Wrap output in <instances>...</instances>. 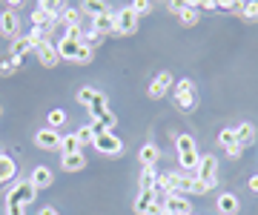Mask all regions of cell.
<instances>
[{
	"mask_svg": "<svg viewBox=\"0 0 258 215\" xmlns=\"http://www.w3.org/2000/svg\"><path fill=\"white\" fill-rule=\"evenodd\" d=\"M161 187L166 192H175V195H204L207 192L198 178L184 175V172H166V175H161Z\"/></svg>",
	"mask_w": 258,
	"mask_h": 215,
	"instance_id": "1",
	"label": "cell"
},
{
	"mask_svg": "<svg viewBox=\"0 0 258 215\" xmlns=\"http://www.w3.org/2000/svg\"><path fill=\"white\" fill-rule=\"evenodd\" d=\"M57 57L69 60V63H89L92 60V49L86 46L83 40H60L57 43Z\"/></svg>",
	"mask_w": 258,
	"mask_h": 215,
	"instance_id": "2",
	"label": "cell"
},
{
	"mask_svg": "<svg viewBox=\"0 0 258 215\" xmlns=\"http://www.w3.org/2000/svg\"><path fill=\"white\" fill-rule=\"evenodd\" d=\"M175 150H178V161L184 169H198V147H195L192 135H178L175 138Z\"/></svg>",
	"mask_w": 258,
	"mask_h": 215,
	"instance_id": "3",
	"label": "cell"
},
{
	"mask_svg": "<svg viewBox=\"0 0 258 215\" xmlns=\"http://www.w3.org/2000/svg\"><path fill=\"white\" fill-rule=\"evenodd\" d=\"M132 209L135 215H164V201H158L155 189H141Z\"/></svg>",
	"mask_w": 258,
	"mask_h": 215,
	"instance_id": "4",
	"label": "cell"
},
{
	"mask_svg": "<svg viewBox=\"0 0 258 215\" xmlns=\"http://www.w3.org/2000/svg\"><path fill=\"white\" fill-rule=\"evenodd\" d=\"M195 178L204 184V189H212L218 184V161H215V155H201V158H198Z\"/></svg>",
	"mask_w": 258,
	"mask_h": 215,
	"instance_id": "5",
	"label": "cell"
},
{
	"mask_svg": "<svg viewBox=\"0 0 258 215\" xmlns=\"http://www.w3.org/2000/svg\"><path fill=\"white\" fill-rule=\"evenodd\" d=\"M175 103L181 112H192L195 103H198V92H195V86L189 78H184V81H178L175 86Z\"/></svg>",
	"mask_w": 258,
	"mask_h": 215,
	"instance_id": "6",
	"label": "cell"
},
{
	"mask_svg": "<svg viewBox=\"0 0 258 215\" xmlns=\"http://www.w3.org/2000/svg\"><path fill=\"white\" fill-rule=\"evenodd\" d=\"M92 144L101 155H109V158H118L120 152H123V140H120L115 132H101V135H95Z\"/></svg>",
	"mask_w": 258,
	"mask_h": 215,
	"instance_id": "7",
	"label": "cell"
},
{
	"mask_svg": "<svg viewBox=\"0 0 258 215\" xmlns=\"http://www.w3.org/2000/svg\"><path fill=\"white\" fill-rule=\"evenodd\" d=\"M169 12L178 15V20L184 23V26H195L198 18H201V9H198V3H169Z\"/></svg>",
	"mask_w": 258,
	"mask_h": 215,
	"instance_id": "8",
	"label": "cell"
},
{
	"mask_svg": "<svg viewBox=\"0 0 258 215\" xmlns=\"http://www.w3.org/2000/svg\"><path fill=\"white\" fill-rule=\"evenodd\" d=\"M37 189L32 187V181H20V184H15V189H9V195H6V201H15V204L20 206H29L32 201H35Z\"/></svg>",
	"mask_w": 258,
	"mask_h": 215,
	"instance_id": "9",
	"label": "cell"
},
{
	"mask_svg": "<svg viewBox=\"0 0 258 215\" xmlns=\"http://www.w3.org/2000/svg\"><path fill=\"white\" fill-rule=\"evenodd\" d=\"M35 55H37V60L46 66V69H52V66L60 63V57H57V43H55V40H40V43L35 46Z\"/></svg>",
	"mask_w": 258,
	"mask_h": 215,
	"instance_id": "10",
	"label": "cell"
},
{
	"mask_svg": "<svg viewBox=\"0 0 258 215\" xmlns=\"http://www.w3.org/2000/svg\"><path fill=\"white\" fill-rule=\"evenodd\" d=\"M135 29H138V15L129 9V6L115 15V32H118V35H132Z\"/></svg>",
	"mask_w": 258,
	"mask_h": 215,
	"instance_id": "11",
	"label": "cell"
},
{
	"mask_svg": "<svg viewBox=\"0 0 258 215\" xmlns=\"http://www.w3.org/2000/svg\"><path fill=\"white\" fill-rule=\"evenodd\" d=\"M164 212H169V215H192V204H189L184 195L169 192L166 201H164Z\"/></svg>",
	"mask_w": 258,
	"mask_h": 215,
	"instance_id": "12",
	"label": "cell"
},
{
	"mask_svg": "<svg viewBox=\"0 0 258 215\" xmlns=\"http://www.w3.org/2000/svg\"><path fill=\"white\" fill-rule=\"evenodd\" d=\"M18 32H20V18H18V12H3L0 15V35L3 38H15L18 40Z\"/></svg>",
	"mask_w": 258,
	"mask_h": 215,
	"instance_id": "13",
	"label": "cell"
},
{
	"mask_svg": "<svg viewBox=\"0 0 258 215\" xmlns=\"http://www.w3.org/2000/svg\"><path fill=\"white\" fill-rule=\"evenodd\" d=\"M60 140H63V135L57 129H40L35 135V144L40 150H60Z\"/></svg>",
	"mask_w": 258,
	"mask_h": 215,
	"instance_id": "14",
	"label": "cell"
},
{
	"mask_svg": "<svg viewBox=\"0 0 258 215\" xmlns=\"http://www.w3.org/2000/svg\"><path fill=\"white\" fill-rule=\"evenodd\" d=\"M169 86H172V75H169V72H158L155 81L149 84L147 95L149 98H164V95L169 92Z\"/></svg>",
	"mask_w": 258,
	"mask_h": 215,
	"instance_id": "15",
	"label": "cell"
},
{
	"mask_svg": "<svg viewBox=\"0 0 258 215\" xmlns=\"http://www.w3.org/2000/svg\"><path fill=\"white\" fill-rule=\"evenodd\" d=\"M92 32H98L101 38L112 35V32H115V15L106 12V15H101V18H92Z\"/></svg>",
	"mask_w": 258,
	"mask_h": 215,
	"instance_id": "16",
	"label": "cell"
},
{
	"mask_svg": "<svg viewBox=\"0 0 258 215\" xmlns=\"http://www.w3.org/2000/svg\"><path fill=\"white\" fill-rule=\"evenodd\" d=\"M29 181H32V187H35V189H46V187H52V181H55V178H52V169H49V167H35Z\"/></svg>",
	"mask_w": 258,
	"mask_h": 215,
	"instance_id": "17",
	"label": "cell"
},
{
	"mask_svg": "<svg viewBox=\"0 0 258 215\" xmlns=\"http://www.w3.org/2000/svg\"><path fill=\"white\" fill-rule=\"evenodd\" d=\"M52 23H55V18H52V15H49V12L43 9V3H37L35 12H32V26L40 29V32H46V29L52 26Z\"/></svg>",
	"mask_w": 258,
	"mask_h": 215,
	"instance_id": "18",
	"label": "cell"
},
{
	"mask_svg": "<svg viewBox=\"0 0 258 215\" xmlns=\"http://www.w3.org/2000/svg\"><path fill=\"white\" fill-rule=\"evenodd\" d=\"M215 204H218V212L221 215H235L238 212V198L232 195V192H221Z\"/></svg>",
	"mask_w": 258,
	"mask_h": 215,
	"instance_id": "19",
	"label": "cell"
},
{
	"mask_svg": "<svg viewBox=\"0 0 258 215\" xmlns=\"http://www.w3.org/2000/svg\"><path fill=\"white\" fill-rule=\"evenodd\" d=\"M15 175H18V164H15L9 155H0V187H3L6 181H12Z\"/></svg>",
	"mask_w": 258,
	"mask_h": 215,
	"instance_id": "20",
	"label": "cell"
},
{
	"mask_svg": "<svg viewBox=\"0 0 258 215\" xmlns=\"http://www.w3.org/2000/svg\"><path fill=\"white\" fill-rule=\"evenodd\" d=\"M60 167L66 172H78V169L86 167V158H83V152H78V155H60Z\"/></svg>",
	"mask_w": 258,
	"mask_h": 215,
	"instance_id": "21",
	"label": "cell"
},
{
	"mask_svg": "<svg viewBox=\"0 0 258 215\" xmlns=\"http://www.w3.org/2000/svg\"><path fill=\"white\" fill-rule=\"evenodd\" d=\"M235 138H238V147H249L252 140H255V129H252V123H241L238 129H235Z\"/></svg>",
	"mask_w": 258,
	"mask_h": 215,
	"instance_id": "22",
	"label": "cell"
},
{
	"mask_svg": "<svg viewBox=\"0 0 258 215\" xmlns=\"http://www.w3.org/2000/svg\"><path fill=\"white\" fill-rule=\"evenodd\" d=\"M78 152H83L78 135H63V140H60V155H78Z\"/></svg>",
	"mask_w": 258,
	"mask_h": 215,
	"instance_id": "23",
	"label": "cell"
},
{
	"mask_svg": "<svg viewBox=\"0 0 258 215\" xmlns=\"http://www.w3.org/2000/svg\"><path fill=\"white\" fill-rule=\"evenodd\" d=\"M158 158H161V152H158L155 144H144V147H141V164H144V167H155Z\"/></svg>",
	"mask_w": 258,
	"mask_h": 215,
	"instance_id": "24",
	"label": "cell"
},
{
	"mask_svg": "<svg viewBox=\"0 0 258 215\" xmlns=\"http://www.w3.org/2000/svg\"><path fill=\"white\" fill-rule=\"evenodd\" d=\"M86 109H89V115H92L95 121H98V118H101V115L106 112V95H103V92H95L92 103H89Z\"/></svg>",
	"mask_w": 258,
	"mask_h": 215,
	"instance_id": "25",
	"label": "cell"
},
{
	"mask_svg": "<svg viewBox=\"0 0 258 215\" xmlns=\"http://www.w3.org/2000/svg\"><path fill=\"white\" fill-rule=\"evenodd\" d=\"M20 69V57H15L12 52L0 57V75H12V72H18Z\"/></svg>",
	"mask_w": 258,
	"mask_h": 215,
	"instance_id": "26",
	"label": "cell"
},
{
	"mask_svg": "<svg viewBox=\"0 0 258 215\" xmlns=\"http://www.w3.org/2000/svg\"><path fill=\"white\" fill-rule=\"evenodd\" d=\"M60 23H63L66 29H69V26H81V9H75V6H66L63 15H60Z\"/></svg>",
	"mask_w": 258,
	"mask_h": 215,
	"instance_id": "27",
	"label": "cell"
},
{
	"mask_svg": "<svg viewBox=\"0 0 258 215\" xmlns=\"http://www.w3.org/2000/svg\"><path fill=\"white\" fill-rule=\"evenodd\" d=\"M9 52L15 57H23V55H29V52H35V46H32V40H29V38H18L15 43H12Z\"/></svg>",
	"mask_w": 258,
	"mask_h": 215,
	"instance_id": "28",
	"label": "cell"
},
{
	"mask_svg": "<svg viewBox=\"0 0 258 215\" xmlns=\"http://www.w3.org/2000/svg\"><path fill=\"white\" fill-rule=\"evenodd\" d=\"M81 12H86V15H92V18H101V15H106V3H98V0H86L81 6Z\"/></svg>",
	"mask_w": 258,
	"mask_h": 215,
	"instance_id": "29",
	"label": "cell"
},
{
	"mask_svg": "<svg viewBox=\"0 0 258 215\" xmlns=\"http://www.w3.org/2000/svg\"><path fill=\"white\" fill-rule=\"evenodd\" d=\"M158 187V175L152 167H144V172H141V189H155Z\"/></svg>",
	"mask_w": 258,
	"mask_h": 215,
	"instance_id": "30",
	"label": "cell"
},
{
	"mask_svg": "<svg viewBox=\"0 0 258 215\" xmlns=\"http://www.w3.org/2000/svg\"><path fill=\"white\" fill-rule=\"evenodd\" d=\"M218 140H221L224 150H232V147H238V138H235V129H221V135H218Z\"/></svg>",
	"mask_w": 258,
	"mask_h": 215,
	"instance_id": "31",
	"label": "cell"
},
{
	"mask_svg": "<svg viewBox=\"0 0 258 215\" xmlns=\"http://www.w3.org/2000/svg\"><path fill=\"white\" fill-rule=\"evenodd\" d=\"M98 123H101V126H103V129H106V132H112V129H115V126H118V115H115V112H109V109H106V112H103L101 118H98Z\"/></svg>",
	"mask_w": 258,
	"mask_h": 215,
	"instance_id": "32",
	"label": "cell"
},
{
	"mask_svg": "<svg viewBox=\"0 0 258 215\" xmlns=\"http://www.w3.org/2000/svg\"><path fill=\"white\" fill-rule=\"evenodd\" d=\"M63 123H66L63 109H52V112H49V129H57V126H63Z\"/></svg>",
	"mask_w": 258,
	"mask_h": 215,
	"instance_id": "33",
	"label": "cell"
},
{
	"mask_svg": "<svg viewBox=\"0 0 258 215\" xmlns=\"http://www.w3.org/2000/svg\"><path fill=\"white\" fill-rule=\"evenodd\" d=\"M241 15H244L247 20H252V23H258V0H252V3H244Z\"/></svg>",
	"mask_w": 258,
	"mask_h": 215,
	"instance_id": "34",
	"label": "cell"
},
{
	"mask_svg": "<svg viewBox=\"0 0 258 215\" xmlns=\"http://www.w3.org/2000/svg\"><path fill=\"white\" fill-rule=\"evenodd\" d=\"M92 98H95V89H92V86H83L81 92H78V103H81L83 109H86V106L92 103Z\"/></svg>",
	"mask_w": 258,
	"mask_h": 215,
	"instance_id": "35",
	"label": "cell"
},
{
	"mask_svg": "<svg viewBox=\"0 0 258 215\" xmlns=\"http://www.w3.org/2000/svg\"><path fill=\"white\" fill-rule=\"evenodd\" d=\"M75 135H78V140H81V147H86V144H92V140H95V135H92V129H89V126L78 129Z\"/></svg>",
	"mask_w": 258,
	"mask_h": 215,
	"instance_id": "36",
	"label": "cell"
},
{
	"mask_svg": "<svg viewBox=\"0 0 258 215\" xmlns=\"http://www.w3.org/2000/svg\"><path fill=\"white\" fill-rule=\"evenodd\" d=\"M129 9L135 12V15H147V12L152 9V3H147V0H138V3H132Z\"/></svg>",
	"mask_w": 258,
	"mask_h": 215,
	"instance_id": "37",
	"label": "cell"
},
{
	"mask_svg": "<svg viewBox=\"0 0 258 215\" xmlns=\"http://www.w3.org/2000/svg\"><path fill=\"white\" fill-rule=\"evenodd\" d=\"M66 40H83V29L81 26H69L66 29Z\"/></svg>",
	"mask_w": 258,
	"mask_h": 215,
	"instance_id": "38",
	"label": "cell"
},
{
	"mask_svg": "<svg viewBox=\"0 0 258 215\" xmlns=\"http://www.w3.org/2000/svg\"><path fill=\"white\" fill-rule=\"evenodd\" d=\"M6 212L9 215H26V206L15 204V201H6Z\"/></svg>",
	"mask_w": 258,
	"mask_h": 215,
	"instance_id": "39",
	"label": "cell"
},
{
	"mask_svg": "<svg viewBox=\"0 0 258 215\" xmlns=\"http://www.w3.org/2000/svg\"><path fill=\"white\" fill-rule=\"evenodd\" d=\"M241 152H244L241 147H232V150H227V155H230V158H241Z\"/></svg>",
	"mask_w": 258,
	"mask_h": 215,
	"instance_id": "40",
	"label": "cell"
},
{
	"mask_svg": "<svg viewBox=\"0 0 258 215\" xmlns=\"http://www.w3.org/2000/svg\"><path fill=\"white\" fill-rule=\"evenodd\" d=\"M249 189H252V192H258V175L249 178Z\"/></svg>",
	"mask_w": 258,
	"mask_h": 215,
	"instance_id": "41",
	"label": "cell"
},
{
	"mask_svg": "<svg viewBox=\"0 0 258 215\" xmlns=\"http://www.w3.org/2000/svg\"><path fill=\"white\" fill-rule=\"evenodd\" d=\"M40 215H60L57 209H52V206H46V209H40Z\"/></svg>",
	"mask_w": 258,
	"mask_h": 215,
	"instance_id": "42",
	"label": "cell"
}]
</instances>
